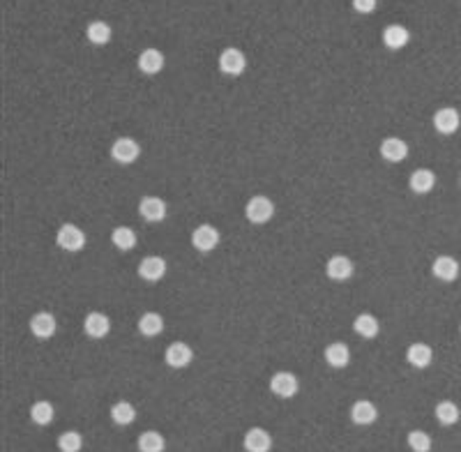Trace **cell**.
Segmentation results:
<instances>
[{"mask_svg": "<svg viewBox=\"0 0 461 452\" xmlns=\"http://www.w3.org/2000/svg\"><path fill=\"white\" fill-rule=\"evenodd\" d=\"M245 215L252 224H266V222L272 219L275 215V203L268 199V196H252L245 206Z\"/></svg>", "mask_w": 461, "mask_h": 452, "instance_id": "cell-1", "label": "cell"}, {"mask_svg": "<svg viewBox=\"0 0 461 452\" xmlns=\"http://www.w3.org/2000/svg\"><path fill=\"white\" fill-rule=\"evenodd\" d=\"M56 242L65 252H81L85 247V233L74 224H63L56 233Z\"/></svg>", "mask_w": 461, "mask_h": 452, "instance_id": "cell-2", "label": "cell"}, {"mask_svg": "<svg viewBox=\"0 0 461 452\" xmlns=\"http://www.w3.org/2000/svg\"><path fill=\"white\" fill-rule=\"evenodd\" d=\"M298 388H300V381H298V376L291 374V372H277V374L270 378V390L281 399L295 397L298 395Z\"/></svg>", "mask_w": 461, "mask_h": 452, "instance_id": "cell-3", "label": "cell"}, {"mask_svg": "<svg viewBox=\"0 0 461 452\" xmlns=\"http://www.w3.org/2000/svg\"><path fill=\"white\" fill-rule=\"evenodd\" d=\"M219 69L224 72V74H228V76H240L242 72L247 69L245 54H242L240 49H235V47L224 49L222 56H219Z\"/></svg>", "mask_w": 461, "mask_h": 452, "instance_id": "cell-4", "label": "cell"}, {"mask_svg": "<svg viewBox=\"0 0 461 452\" xmlns=\"http://www.w3.org/2000/svg\"><path fill=\"white\" fill-rule=\"evenodd\" d=\"M138 155H141V146L129 139V136H120L114 146H111V157L118 162V164H134L138 160Z\"/></svg>", "mask_w": 461, "mask_h": 452, "instance_id": "cell-5", "label": "cell"}, {"mask_svg": "<svg viewBox=\"0 0 461 452\" xmlns=\"http://www.w3.org/2000/svg\"><path fill=\"white\" fill-rule=\"evenodd\" d=\"M433 127H436L438 134H454L461 127V116L457 109L452 107H443L433 114Z\"/></svg>", "mask_w": 461, "mask_h": 452, "instance_id": "cell-6", "label": "cell"}, {"mask_svg": "<svg viewBox=\"0 0 461 452\" xmlns=\"http://www.w3.org/2000/svg\"><path fill=\"white\" fill-rule=\"evenodd\" d=\"M219 240H222L219 231H217L215 226H210V224L196 226V228H194V233H192V245H194L199 252H213L215 247L219 245Z\"/></svg>", "mask_w": 461, "mask_h": 452, "instance_id": "cell-7", "label": "cell"}, {"mask_svg": "<svg viewBox=\"0 0 461 452\" xmlns=\"http://www.w3.org/2000/svg\"><path fill=\"white\" fill-rule=\"evenodd\" d=\"M164 360H167V365H169V367H173V369H182V367L192 365L194 351L189 349V344H184V342H173V344H169L167 353H164Z\"/></svg>", "mask_w": 461, "mask_h": 452, "instance_id": "cell-8", "label": "cell"}, {"mask_svg": "<svg viewBox=\"0 0 461 452\" xmlns=\"http://www.w3.org/2000/svg\"><path fill=\"white\" fill-rule=\"evenodd\" d=\"M58 330V321L51 312H39L30 319V332L37 339H51Z\"/></svg>", "mask_w": 461, "mask_h": 452, "instance_id": "cell-9", "label": "cell"}, {"mask_svg": "<svg viewBox=\"0 0 461 452\" xmlns=\"http://www.w3.org/2000/svg\"><path fill=\"white\" fill-rule=\"evenodd\" d=\"M83 330L90 339H104L111 332V319L102 312H90L83 321Z\"/></svg>", "mask_w": 461, "mask_h": 452, "instance_id": "cell-10", "label": "cell"}, {"mask_svg": "<svg viewBox=\"0 0 461 452\" xmlns=\"http://www.w3.org/2000/svg\"><path fill=\"white\" fill-rule=\"evenodd\" d=\"M138 213L146 222H162L167 217L169 208L167 201L160 199V196H143L141 203H138Z\"/></svg>", "mask_w": 461, "mask_h": 452, "instance_id": "cell-11", "label": "cell"}, {"mask_svg": "<svg viewBox=\"0 0 461 452\" xmlns=\"http://www.w3.org/2000/svg\"><path fill=\"white\" fill-rule=\"evenodd\" d=\"M325 272H328V277L334 279V281H346V279L353 277L355 266H353V261L348 257H341V254H337V257H332L330 261H328Z\"/></svg>", "mask_w": 461, "mask_h": 452, "instance_id": "cell-12", "label": "cell"}, {"mask_svg": "<svg viewBox=\"0 0 461 452\" xmlns=\"http://www.w3.org/2000/svg\"><path fill=\"white\" fill-rule=\"evenodd\" d=\"M378 418V409L374 406V402L369 399H360L351 406V420L360 427H367V424H374Z\"/></svg>", "mask_w": 461, "mask_h": 452, "instance_id": "cell-13", "label": "cell"}, {"mask_svg": "<svg viewBox=\"0 0 461 452\" xmlns=\"http://www.w3.org/2000/svg\"><path fill=\"white\" fill-rule=\"evenodd\" d=\"M247 452H270L272 450V436L268 434L266 429L252 427L245 434V441H242Z\"/></svg>", "mask_w": 461, "mask_h": 452, "instance_id": "cell-14", "label": "cell"}, {"mask_svg": "<svg viewBox=\"0 0 461 452\" xmlns=\"http://www.w3.org/2000/svg\"><path fill=\"white\" fill-rule=\"evenodd\" d=\"M167 275V261L162 257H146L138 263V277L146 281H160Z\"/></svg>", "mask_w": 461, "mask_h": 452, "instance_id": "cell-15", "label": "cell"}, {"mask_svg": "<svg viewBox=\"0 0 461 452\" xmlns=\"http://www.w3.org/2000/svg\"><path fill=\"white\" fill-rule=\"evenodd\" d=\"M431 272H433V277L440 281H454L459 277V261L452 257H445V254L443 257H436L433 259Z\"/></svg>", "mask_w": 461, "mask_h": 452, "instance_id": "cell-16", "label": "cell"}, {"mask_svg": "<svg viewBox=\"0 0 461 452\" xmlns=\"http://www.w3.org/2000/svg\"><path fill=\"white\" fill-rule=\"evenodd\" d=\"M380 155L387 162H404L408 157V143L404 139H397V136H387V139L380 143Z\"/></svg>", "mask_w": 461, "mask_h": 452, "instance_id": "cell-17", "label": "cell"}, {"mask_svg": "<svg viewBox=\"0 0 461 452\" xmlns=\"http://www.w3.org/2000/svg\"><path fill=\"white\" fill-rule=\"evenodd\" d=\"M408 42H411V32H408V28H404V25L392 23L383 30V44L387 49L399 51V49H404Z\"/></svg>", "mask_w": 461, "mask_h": 452, "instance_id": "cell-18", "label": "cell"}, {"mask_svg": "<svg viewBox=\"0 0 461 452\" xmlns=\"http://www.w3.org/2000/svg\"><path fill=\"white\" fill-rule=\"evenodd\" d=\"M406 360L415 367V369H425V367L431 365L433 351L427 344H422V342L411 344V346H408V351H406Z\"/></svg>", "mask_w": 461, "mask_h": 452, "instance_id": "cell-19", "label": "cell"}, {"mask_svg": "<svg viewBox=\"0 0 461 452\" xmlns=\"http://www.w3.org/2000/svg\"><path fill=\"white\" fill-rule=\"evenodd\" d=\"M164 54L157 49H146L141 51V56H138V69L143 72V74H157V72L164 69Z\"/></svg>", "mask_w": 461, "mask_h": 452, "instance_id": "cell-20", "label": "cell"}, {"mask_svg": "<svg viewBox=\"0 0 461 452\" xmlns=\"http://www.w3.org/2000/svg\"><path fill=\"white\" fill-rule=\"evenodd\" d=\"M408 185L415 194H427L431 192L433 185H436V175L429 169H418V171L411 173V178H408Z\"/></svg>", "mask_w": 461, "mask_h": 452, "instance_id": "cell-21", "label": "cell"}, {"mask_svg": "<svg viewBox=\"0 0 461 452\" xmlns=\"http://www.w3.org/2000/svg\"><path fill=\"white\" fill-rule=\"evenodd\" d=\"M378 319L374 316V314H369V312H365V314H358L355 316V321H353V330L358 332L360 337H365V339H374L378 335Z\"/></svg>", "mask_w": 461, "mask_h": 452, "instance_id": "cell-22", "label": "cell"}, {"mask_svg": "<svg viewBox=\"0 0 461 452\" xmlns=\"http://www.w3.org/2000/svg\"><path fill=\"white\" fill-rule=\"evenodd\" d=\"M85 35H88V39L95 47H104L114 37V28L107 21H90L88 28H85Z\"/></svg>", "mask_w": 461, "mask_h": 452, "instance_id": "cell-23", "label": "cell"}, {"mask_svg": "<svg viewBox=\"0 0 461 452\" xmlns=\"http://www.w3.org/2000/svg\"><path fill=\"white\" fill-rule=\"evenodd\" d=\"M162 330H164L162 314L146 312L141 319H138V332H141L143 337H157V335H162Z\"/></svg>", "mask_w": 461, "mask_h": 452, "instance_id": "cell-24", "label": "cell"}, {"mask_svg": "<svg viewBox=\"0 0 461 452\" xmlns=\"http://www.w3.org/2000/svg\"><path fill=\"white\" fill-rule=\"evenodd\" d=\"M325 360H328V365L330 367L341 369V367H346L348 363H351V349H348L344 342H332L325 349Z\"/></svg>", "mask_w": 461, "mask_h": 452, "instance_id": "cell-25", "label": "cell"}, {"mask_svg": "<svg viewBox=\"0 0 461 452\" xmlns=\"http://www.w3.org/2000/svg\"><path fill=\"white\" fill-rule=\"evenodd\" d=\"M111 242H114V245H116L120 252L134 250V245H136V233H134V228H129V226H116L114 231H111Z\"/></svg>", "mask_w": 461, "mask_h": 452, "instance_id": "cell-26", "label": "cell"}, {"mask_svg": "<svg viewBox=\"0 0 461 452\" xmlns=\"http://www.w3.org/2000/svg\"><path fill=\"white\" fill-rule=\"evenodd\" d=\"M136 448H138V452H164L167 441H164V436L160 431H143L136 441Z\"/></svg>", "mask_w": 461, "mask_h": 452, "instance_id": "cell-27", "label": "cell"}, {"mask_svg": "<svg viewBox=\"0 0 461 452\" xmlns=\"http://www.w3.org/2000/svg\"><path fill=\"white\" fill-rule=\"evenodd\" d=\"M433 413H436L438 422H440V424H445V427H450V424H457V422H459V418H461L459 406L454 404V402H447V399H445V402H438V404H436Z\"/></svg>", "mask_w": 461, "mask_h": 452, "instance_id": "cell-28", "label": "cell"}, {"mask_svg": "<svg viewBox=\"0 0 461 452\" xmlns=\"http://www.w3.org/2000/svg\"><path fill=\"white\" fill-rule=\"evenodd\" d=\"M111 420H114L118 427H127L136 420V409L129 402H118L111 409Z\"/></svg>", "mask_w": 461, "mask_h": 452, "instance_id": "cell-29", "label": "cell"}, {"mask_svg": "<svg viewBox=\"0 0 461 452\" xmlns=\"http://www.w3.org/2000/svg\"><path fill=\"white\" fill-rule=\"evenodd\" d=\"M54 416H56V411H54V404L51 402H35L30 406V418H32V422L39 424V427H46V424L54 422Z\"/></svg>", "mask_w": 461, "mask_h": 452, "instance_id": "cell-30", "label": "cell"}, {"mask_svg": "<svg viewBox=\"0 0 461 452\" xmlns=\"http://www.w3.org/2000/svg\"><path fill=\"white\" fill-rule=\"evenodd\" d=\"M58 448L61 452H78L83 448V436L78 431H63L58 436Z\"/></svg>", "mask_w": 461, "mask_h": 452, "instance_id": "cell-31", "label": "cell"}, {"mask_svg": "<svg viewBox=\"0 0 461 452\" xmlns=\"http://www.w3.org/2000/svg\"><path fill=\"white\" fill-rule=\"evenodd\" d=\"M408 448L413 452H429L431 450V436L427 434V431H420V429H413L411 434H408Z\"/></svg>", "mask_w": 461, "mask_h": 452, "instance_id": "cell-32", "label": "cell"}, {"mask_svg": "<svg viewBox=\"0 0 461 452\" xmlns=\"http://www.w3.org/2000/svg\"><path fill=\"white\" fill-rule=\"evenodd\" d=\"M378 0H353V10L358 12V14H372L374 10H376Z\"/></svg>", "mask_w": 461, "mask_h": 452, "instance_id": "cell-33", "label": "cell"}, {"mask_svg": "<svg viewBox=\"0 0 461 452\" xmlns=\"http://www.w3.org/2000/svg\"><path fill=\"white\" fill-rule=\"evenodd\" d=\"M459 185H461V178H459Z\"/></svg>", "mask_w": 461, "mask_h": 452, "instance_id": "cell-34", "label": "cell"}, {"mask_svg": "<svg viewBox=\"0 0 461 452\" xmlns=\"http://www.w3.org/2000/svg\"><path fill=\"white\" fill-rule=\"evenodd\" d=\"M459 330H461V325H459Z\"/></svg>", "mask_w": 461, "mask_h": 452, "instance_id": "cell-35", "label": "cell"}]
</instances>
